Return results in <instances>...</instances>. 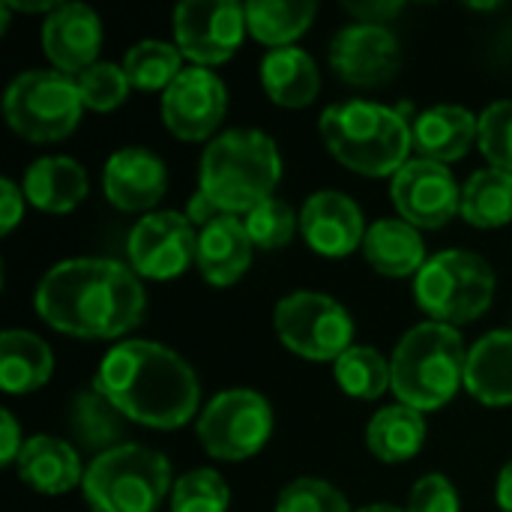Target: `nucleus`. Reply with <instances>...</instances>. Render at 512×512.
I'll use <instances>...</instances> for the list:
<instances>
[{"mask_svg": "<svg viewBox=\"0 0 512 512\" xmlns=\"http://www.w3.org/2000/svg\"><path fill=\"white\" fill-rule=\"evenodd\" d=\"M345 9L357 18V24H375L387 27L405 6L393 0H375V3H345Z\"/></svg>", "mask_w": 512, "mask_h": 512, "instance_id": "nucleus-40", "label": "nucleus"}, {"mask_svg": "<svg viewBox=\"0 0 512 512\" xmlns=\"http://www.w3.org/2000/svg\"><path fill=\"white\" fill-rule=\"evenodd\" d=\"M468 351L456 327L423 321L411 327L393 357V393L402 405L426 414L444 408L465 384Z\"/></svg>", "mask_w": 512, "mask_h": 512, "instance_id": "nucleus-5", "label": "nucleus"}, {"mask_svg": "<svg viewBox=\"0 0 512 512\" xmlns=\"http://www.w3.org/2000/svg\"><path fill=\"white\" fill-rule=\"evenodd\" d=\"M75 81H78L84 108H90V111H114L117 105L126 102L129 87H132L123 66H117V63H93Z\"/></svg>", "mask_w": 512, "mask_h": 512, "instance_id": "nucleus-35", "label": "nucleus"}, {"mask_svg": "<svg viewBox=\"0 0 512 512\" xmlns=\"http://www.w3.org/2000/svg\"><path fill=\"white\" fill-rule=\"evenodd\" d=\"M360 512H405V510H399V507H393V504H372V507H363Z\"/></svg>", "mask_w": 512, "mask_h": 512, "instance_id": "nucleus-44", "label": "nucleus"}, {"mask_svg": "<svg viewBox=\"0 0 512 512\" xmlns=\"http://www.w3.org/2000/svg\"><path fill=\"white\" fill-rule=\"evenodd\" d=\"M39 318L75 339H120L144 318L147 297L138 273L108 258L54 264L33 294Z\"/></svg>", "mask_w": 512, "mask_h": 512, "instance_id": "nucleus-1", "label": "nucleus"}, {"mask_svg": "<svg viewBox=\"0 0 512 512\" xmlns=\"http://www.w3.org/2000/svg\"><path fill=\"white\" fill-rule=\"evenodd\" d=\"M276 336L303 360H339L354 339V318L348 309L318 291H294L276 303Z\"/></svg>", "mask_w": 512, "mask_h": 512, "instance_id": "nucleus-9", "label": "nucleus"}, {"mask_svg": "<svg viewBox=\"0 0 512 512\" xmlns=\"http://www.w3.org/2000/svg\"><path fill=\"white\" fill-rule=\"evenodd\" d=\"M15 471L18 480L27 483L30 489L42 495H63L78 483H84L87 468H81V459L69 441L54 435H33L24 441Z\"/></svg>", "mask_w": 512, "mask_h": 512, "instance_id": "nucleus-20", "label": "nucleus"}, {"mask_svg": "<svg viewBox=\"0 0 512 512\" xmlns=\"http://www.w3.org/2000/svg\"><path fill=\"white\" fill-rule=\"evenodd\" d=\"M84 99L78 81L57 69H27L3 93V117L33 144L63 141L81 123Z\"/></svg>", "mask_w": 512, "mask_h": 512, "instance_id": "nucleus-8", "label": "nucleus"}, {"mask_svg": "<svg viewBox=\"0 0 512 512\" xmlns=\"http://www.w3.org/2000/svg\"><path fill=\"white\" fill-rule=\"evenodd\" d=\"M243 225H246L255 249H282L294 240V234L300 228V213H294L291 204L270 198V201L258 204L255 210H249Z\"/></svg>", "mask_w": 512, "mask_h": 512, "instance_id": "nucleus-34", "label": "nucleus"}, {"mask_svg": "<svg viewBox=\"0 0 512 512\" xmlns=\"http://www.w3.org/2000/svg\"><path fill=\"white\" fill-rule=\"evenodd\" d=\"M399 216L420 228H444L462 210V186L453 171L432 159H408L390 186Z\"/></svg>", "mask_w": 512, "mask_h": 512, "instance_id": "nucleus-13", "label": "nucleus"}, {"mask_svg": "<svg viewBox=\"0 0 512 512\" xmlns=\"http://www.w3.org/2000/svg\"><path fill=\"white\" fill-rule=\"evenodd\" d=\"M54 354L48 342L30 330H6L0 336V387L12 396L33 393L48 384Z\"/></svg>", "mask_w": 512, "mask_h": 512, "instance_id": "nucleus-26", "label": "nucleus"}, {"mask_svg": "<svg viewBox=\"0 0 512 512\" xmlns=\"http://www.w3.org/2000/svg\"><path fill=\"white\" fill-rule=\"evenodd\" d=\"M366 219L360 204L336 189H321L306 198L300 210V234L324 258H345L366 240Z\"/></svg>", "mask_w": 512, "mask_h": 512, "instance_id": "nucleus-16", "label": "nucleus"}, {"mask_svg": "<svg viewBox=\"0 0 512 512\" xmlns=\"http://www.w3.org/2000/svg\"><path fill=\"white\" fill-rule=\"evenodd\" d=\"M276 512H351V507L336 486L315 477H300L279 492Z\"/></svg>", "mask_w": 512, "mask_h": 512, "instance_id": "nucleus-37", "label": "nucleus"}, {"mask_svg": "<svg viewBox=\"0 0 512 512\" xmlns=\"http://www.w3.org/2000/svg\"><path fill=\"white\" fill-rule=\"evenodd\" d=\"M105 198L123 213H144L168 189L165 162L147 147H123L111 153L102 171Z\"/></svg>", "mask_w": 512, "mask_h": 512, "instance_id": "nucleus-18", "label": "nucleus"}, {"mask_svg": "<svg viewBox=\"0 0 512 512\" xmlns=\"http://www.w3.org/2000/svg\"><path fill=\"white\" fill-rule=\"evenodd\" d=\"M405 512H462L459 492L444 474H429L414 483Z\"/></svg>", "mask_w": 512, "mask_h": 512, "instance_id": "nucleus-38", "label": "nucleus"}, {"mask_svg": "<svg viewBox=\"0 0 512 512\" xmlns=\"http://www.w3.org/2000/svg\"><path fill=\"white\" fill-rule=\"evenodd\" d=\"M66 423H69V432L72 438L102 456L114 447L123 444V435H126V417L114 408L111 399H105L96 387L93 390H84L78 393L72 402H69V414H66Z\"/></svg>", "mask_w": 512, "mask_h": 512, "instance_id": "nucleus-28", "label": "nucleus"}, {"mask_svg": "<svg viewBox=\"0 0 512 512\" xmlns=\"http://www.w3.org/2000/svg\"><path fill=\"white\" fill-rule=\"evenodd\" d=\"M102 48V21L84 3H60L42 24V51L57 72L78 78Z\"/></svg>", "mask_w": 512, "mask_h": 512, "instance_id": "nucleus-17", "label": "nucleus"}, {"mask_svg": "<svg viewBox=\"0 0 512 512\" xmlns=\"http://www.w3.org/2000/svg\"><path fill=\"white\" fill-rule=\"evenodd\" d=\"M21 216H24V192L9 177H3L0 180V234L3 237L12 234Z\"/></svg>", "mask_w": 512, "mask_h": 512, "instance_id": "nucleus-39", "label": "nucleus"}, {"mask_svg": "<svg viewBox=\"0 0 512 512\" xmlns=\"http://www.w3.org/2000/svg\"><path fill=\"white\" fill-rule=\"evenodd\" d=\"M168 486H174L168 459L141 444L93 456L81 483L93 512H156Z\"/></svg>", "mask_w": 512, "mask_h": 512, "instance_id": "nucleus-6", "label": "nucleus"}, {"mask_svg": "<svg viewBox=\"0 0 512 512\" xmlns=\"http://www.w3.org/2000/svg\"><path fill=\"white\" fill-rule=\"evenodd\" d=\"M279 180V147L261 129L222 132L201 156V192L225 216H240L270 201Z\"/></svg>", "mask_w": 512, "mask_h": 512, "instance_id": "nucleus-4", "label": "nucleus"}, {"mask_svg": "<svg viewBox=\"0 0 512 512\" xmlns=\"http://www.w3.org/2000/svg\"><path fill=\"white\" fill-rule=\"evenodd\" d=\"M333 372H336V384L348 396L363 399V402H375L393 387L390 360L381 351H375L372 345H351L333 363Z\"/></svg>", "mask_w": 512, "mask_h": 512, "instance_id": "nucleus-31", "label": "nucleus"}, {"mask_svg": "<svg viewBox=\"0 0 512 512\" xmlns=\"http://www.w3.org/2000/svg\"><path fill=\"white\" fill-rule=\"evenodd\" d=\"M123 72L138 90H168L183 72V54L177 45L162 39H144L123 57Z\"/></svg>", "mask_w": 512, "mask_h": 512, "instance_id": "nucleus-32", "label": "nucleus"}, {"mask_svg": "<svg viewBox=\"0 0 512 512\" xmlns=\"http://www.w3.org/2000/svg\"><path fill=\"white\" fill-rule=\"evenodd\" d=\"M414 150H420V159L432 162H456L462 159L480 135V117H474L462 105H435L423 111L414 126Z\"/></svg>", "mask_w": 512, "mask_h": 512, "instance_id": "nucleus-21", "label": "nucleus"}, {"mask_svg": "<svg viewBox=\"0 0 512 512\" xmlns=\"http://www.w3.org/2000/svg\"><path fill=\"white\" fill-rule=\"evenodd\" d=\"M249 24L234 0H186L174 9V39L195 66H219L237 54Z\"/></svg>", "mask_w": 512, "mask_h": 512, "instance_id": "nucleus-11", "label": "nucleus"}, {"mask_svg": "<svg viewBox=\"0 0 512 512\" xmlns=\"http://www.w3.org/2000/svg\"><path fill=\"white\" fill-rule=\"evenodd\" d=\"M126 252L138 276L165 282L180 276L195 261L198 234L195 225L186 219V213H174V210L147 213L135 222Z\"/></svg>", "mask_w": 512, "mask_h": 512, "instance_id": "nucleus-12", "label": "nucleus"}, {"mask_svg": "<svg viewBox=\"0 0 512 512\" xmlns=\"http://www.w3.org/2000/svg\"><path fill=\"white\" fill-rule=\"evenodd\" d=\"M0 435H3V441H0V465H15L24 441H21V429H18V420L12 417V411H0Z\"/></svg>", "mask_w": 512, "mask_h": 512, "instance_id": "nucleus-41", "label": "nucleus"}, {"mask_svg": "<svg viewBox=\"0 0 512 512\" xmlns=\"http://www.w3.org/2000/svg\"><path fill=\"white\" fill-rule=\"evenodd\" d=\"M315 12L318 6L309 0H252L246 3V24L258 42L288 48L312 27Z\"/></svg>", "mask_w": 512, "mask_h": 512, "instance_id": "nucleus-29", "label": "nucleus"}, {"mask_svg": "<svg viewBox=\"0 0 512 512\" xmlns=\"http://www.w3.org/2000/svg\"><path fill=\"white\" fill-rule=\"evenodd\" d=\"M465 387L489 408L512 405V330H492L468 351Z\"/></svg>", "mask_w": 512, "mask_h": 512, "instance_id": "nucleus-23", "label": "nucleus"}, {"mask_svg": "<svg viewBox=\"0 0 512 512\" xmlns=\"http://www.w3.org/2000/svg\"><path fill=\"white\" fill-rule=\"evenodd\" d=\"M228 111V90L213 69L189 66L162 93V123L180 141H207Z\"/></svg>", "mask_w": 512, "mask_h": 512, "instance_id": "nucleus-14", "label": "nucleus"}, {"mask_svg": "<svg viewBox=\"0 0 512 512\" xmlns=\"http://www.w3.org/2000/svg\"><path fill=\"white\" fill-rule=\"evenodd\" d=\"M330 63L354 87H381L396 75L402 48L390 27L348 24L330 42Z\"/></svg>", "mask_w": 512, "mask_h": 512, "instance_id": "nucleus-15", "label": "nucleus"}, {"mask_svg": "<svg viewBox=\"0 0 512 512\" xmlns=\"http://www.w3.org/2000/svg\"><path fill=\"white\" fill-rule=\"evenodd\" d=\"M459 216L474 228H501L512 222V174L483 168L462 186Z\"/></svg>", "mask_w": 512, "mask_h": 512, "instance_id": "nucleus-30", "label": "nucleus"}, {"mask_svg": "<svg viewBox=\"0 0 512 512\" xmlns=\"http://www.w3.org/2000/svg\"><path fill=\"white\" fill-rule=\"evenodd\" d=\"M273 435V408L255 390H225L198 417V438L219 462L252 459Z\"/></svg>", "mask_w": 512, "mask_h": 512, "instance_id": "nucleus-10", "label": "nucleus"}, {"mask_svg": "<svg viewBox=\"0 0 512 512\" xmlns=\"http://www.w3.org/2000/svg\"><path fill=\"white\" fill-rule=\"evenodd\" d=\"M495 501L504 512H512V459L501 468L498 483H495Z\"/></svg>", "mask_w": 512, "mask_h": 512, "instance_id": "nucleus-43", "label": "nucleus"}, {"mask_svg": "<svg viewBox=\"0 0 512 512\" xmlns=\"http://www.w3.org/2000/svg\"><path fill=\"white\" fill-rule=\"evenodd\" d=\"M255 243L249 240L246 225L240 216H219L198 234L195 267L213 288H228L240 282L252 264Z\"/></svg>", "mask_w": 512, "mask_h": 512, "instance_id": "nucleus-19", "label": "nucleus"}, {"mask_svg": "<svg viewBox=\"0 0 512 512\" xmlns=\"http://www.w3.org/2000/svg\"><path fill=\"white\" fill-rule=\"evenodd\" d=\"M477 144L492 168L512 174V99L492 102L480 114Z\"/></svg>", "mask_w": 512, "mask_h": 512, "instance_id": "nucleus-36", "label": "nucleus"}, {"mask_svg": "<svg viewBox=\"0 0 512 512\" xmlns=\"http://www.w3.org/2000/svg\"><path fill=\"white\" fill-rule=\"evenodd\" d=\"M318 126L330 156L363 177H396L414 150L405 114L378 102L330 105Z\"/></svg>", "mask_w": 512, "mask_h": 512, "instance_id": "nucleus-3", "label": "nucleus"}, {"mask_svg": "<svg viewBox=\"0 0 512 512\" xmlns=\"http://www.w3.org/2000/svg\"><path fill=\"white\" fill-rule=\"evenodd\" d=\"M363 255L375 273L390 279L417 276L429 261L420 231L405 219H381L369 225L363 240Z\"/></svg>", "mask_w": 512, "mask_h": 512, "instance_id": "nucleus-24", "label": "nucleus"}, {"mask_svg": "<svg viewBox=\"0 0 512 512\" xmlns=\"http://www.w3.org/2000/svg\"><path fill=\"white\" fill-rule=\"evenodd\" d=\"M231 492L213 468H198L174 480L171 512H228Z\"/></svg>", "mask_w": 512, "mask_h": 512, "instance_id": "nucleus-33", "label": "nucleus"}, {"mask_svg": "<svg viewBox=\"0 0 512 512\" xmlns=\"http://www.w3.org/2000/svg\"><path fill=\"white\" fill-rule=\"evenodd\" d=\"M87 171L69 156H42L24 171V198L42 213H72L87 198Z\"/></svg>", "mask_w": 512, "mask_h": 512, "instance_id": "nucleus-22", "label": "nucleus"}, {"mask_svg": "<svg viewBox=\"0 0 512 512\" xmlns=\"http://www.w3.org/2000/svg\"><path fill=\"white\" fill-rule=\"evenodd\" d=\"M366 444L375 459L399 465L414 459L426 444V420L420 411L396 402L381 408L366 426Z\"/></svg>", "mask_w": 512, "mask_h": 512, "instance_id": "nucleus-27", "label": "nucleus"}, {"mask_svg": "<svg viewBox=\"0 0 512 512\" xmlns=\"http://www.w3.org/2000/svg\"><path fill=\"white\" fill-rule=\"evenodd\" d=\"M93 387L126 420L150 429L186 426L201 402L195 369L177 351L144 339L114 345L99 363Z\"/></svg>", "mask_w": 512, "mask_h": 512, "instance_id": "nucleus-2", "label": "nucleus"}, {"mask_svg": "<svg viewBox=\"0 0 512 512\" xmlns=\"http://www.w3.org/2000/svg\"><path fill=\"white\" fill-rule=\"evenodd\" d=\"M261 84L282 108H306L318 99L321 72L303 48H270L261 60Z\"/></svg>", "mask_w": 512, "mask_h": 512, "instance_id": "nucleus-25", "label": "nucleus"}, {"mask_svg": "<svg viewBox=\"0 0 512 512\" xmlns=\"http://www.w3.org/2000/svg\"><path fill=\"white\" fill-rule=\"evenodd\" d=\"M417 306L429 321L459 327L483 318L495 300V273L489 261L468 249L432 255L414 279Z\"/></svg>", "mask_w": 512, "mask_h": 512, "instance_id": "nucleus-7", "label": "nucleus"}, {"mask_svg": "<svg viewBox=\"0 0 512 512\" xmlns=\"http://www.w3.org/2000/svg\"><path fill=\"white\" fill-rule=\"evenodd\" d=\"M222 213H219V207L198 189L192 198H189V204H186V219L192 222V225H201V228H207L210 222H216Z\"/></svg>", "mask_w": 512, "mask_h": 512, "instance_id": "nucleus-42", "label": "nucleus"}]
</instances>
